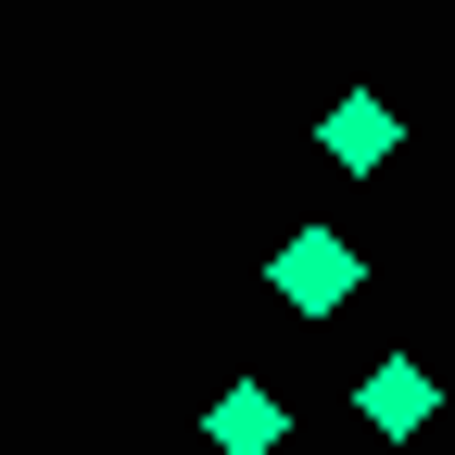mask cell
<instances>
[{
	"instance_id": "obj_1",
	"label": "cell",
	"mask_w": 455,
	"mask_h": 455,
	"mask_svg": "<svg viewBox=\"0 0 455 455\" xmlns=\"http://www.w3.org/2000/svg\"><path fill=\"white\" fill-rule=\"evenodd\" d=\"M266 278H278V304H291V316H329V304H355V278H367V253L341 241V228H291Z\"/></svg>"
},
{
	"instance_id": "obj_2",
	"label": "cell",
	"mask_w": 455,
	"mask_h": 455,
	"mask_svg": "<svg viewBox=\"0 0 455 455\" xmlns=\"http://www.w3.org/2000/svg\"><path fill=\"white\" fill-rule=\"evenodd\" d=\"M316 152L341 164V178H379V164L405 152V114H392L379 89H341V101H329V127H316Z\"/></svg>"
},
{
	"instance_id": "obj_3",
	"label": "cell",
	"mask_w": 455,
	"mask_h": 455,
	"mask_svg": "<svg viewBox=\"0 0 455 455\" xmlns=\"http://www.w3.org/2000/svg\"><path fill=\"white\" fill-rule=\"evenodd\" d=\"M355 418H367V430H392V443H405V430H430V367H418V355L367 367V379H355Z\"/></svg>"
},
{
	"instance_id": "obj_4",
	"label": "cell",
	"mask_w": 455,
	"mask_h": 455,
	"mask_svg": "<svg viewBox=\"0 0 455 455\" xmlns=\"http://www.w3.org/2000/svg\"><path fill=\"white\" fill-rule=\"evenodd\" d=\"M215 455H266V443H291V405H278L266 379H241V392H215Z\"/></svg>"
}]
</instances>
